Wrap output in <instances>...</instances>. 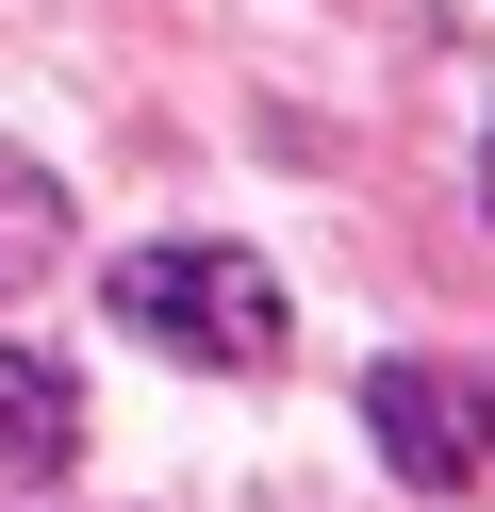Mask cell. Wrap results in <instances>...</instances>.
<instances>
[{
    "mask_svg": "<svg viewBox=\"0 0 495 512\" xmlns=\"http://www.w3.org/2000/svg\"><path fill=\"white\" fill-rule=\"evenodd\" d=\"M116 331L132 347H165V364H281L297 347V314H281V281L248 265V248H132L116 265Z\"/></svg>",
    "mask_w": 495,
    "mask_h": 512,
    "instance_id": "1",
    "label": "cell"
},
{
    "mask_svg": "<svg viewBox=\"0 0 495 512\" xmlns=\"http://www.w3.org/2000/svg\"><path fill=\"white\" fill-rule=\"evenodd\" d=\"M363 430H380V463L413 479V496H462V479L495 463V397L462 364H380L363 380Z\"/></svg>",
    "mask_w": 495,
    "mask_h": 512,
    "instance_id": "2",
    "label": "cell"
},
{
    "mask_svg": "<svg viewBox=\"0 0 495 512\" xmlns=\"http://www.w3.org/2000/svg\"><path fill=\"white\" fill-rule=\"evenodd\" d=\"M66 446H83V397H66V364L0 347V479H50Z\"/></svg>",
    "mask_w": 495,
    "mask_h": 512,
    "instance_id": "3",
    "label": "cell"
},
{
    "mask_svg": "<svg viewBox=\"0 0 495 512\" xmlns=\"http://www.w3.org/2000/svg\"><path fill=\"white\" fill-rule=\"evenodd\" d=\"M50 265H66V182L0 149V298H33V281H50Z\"/></svg>",
    "mask_w": 495,
    "mask_h": 512,
    "instance_id": "4",
    "label": "cell"
},
{
    "mask_svg": "<svg viewBox=\"0 0 495 512\" xmlns=\"http://www.w3.org/2000/svg\"><path fill=\"white\" fill-rule=\"evenodd\" d=\"M479 199H495V182H479Z\"/></svg>",
    "mask_w": 495,
    "mask_h": 512,
    "instance_id": "5",
    "label": "cell"
}]
</instances>
